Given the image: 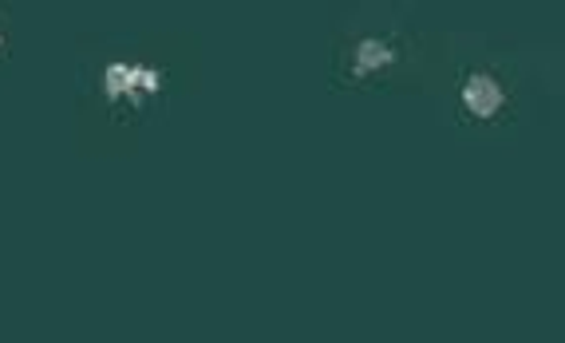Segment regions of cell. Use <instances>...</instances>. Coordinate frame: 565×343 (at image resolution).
Returning <instances> with one entry per match:
<instances>
[{
  "mask_svg": "<svg viewBox=\"0 0 565 343\" xmlns=\"http://www.w3.org/2000/svg\"><path fill=\"white\" fill-rule=\"evenodd\" d=\"M467 103H471L475 111H494L499 107V87L490 84V79H475L471 87H467Z\"/></svg>",
  "mask_w": 565,
  "mask_h": 343,
  "instance_id": "cell-1",
  "label": "cell"
}]
</instances>
